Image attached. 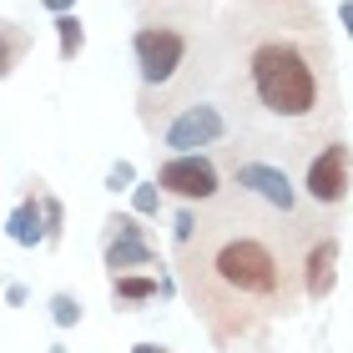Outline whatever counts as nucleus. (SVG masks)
<instances>
[{"label":"nucleus","mask_w":353,"mask_h":353,"mask_svg":"<svg viewBox=\"0 0 353 353\" xmlns=\"http://www.w3.org/2000/svg\"><path fill=\"white\" fill-rule=\"evenodd\" d=\"M207 278L217 283L222 298L232 303H268L283 298V263L258 232H232L222 237L207 258Z\"/></svg>","instance_id":"1"},{"label":"nucleus","mask_w":353,"mask_h":353,"mask_svg":"<svg viewBox=\"0 0 353 353\" xmlns=\"http://www.w3.org/2000/svg\"><path fill=\"white\" fill-rule=\"evenodd\" d=\"M252 86H258L263 106L278 111V117H308L318 106V76L308 66V56L283 46V41L258 46V56H252Z\"/></svg>","instance_id":"2"},{"label":"nucleus","mask_w":353,"mask_h":353,"mask_svg":"<svg viewBox=\"0 0 353 353\" xmlns=\"http://www.w3.org/2000/svg\"><path fill=\"white\" fill-rule=\"evenodd\" d=\"M157 187L172 192V197H187V202H207V197H217V167L197 152H176L157 172Z\"/></svg>","instance_id":"3"},{"label":"nucleus","mask_w":353,"mask_h":353,"mask_svg":"<svg viewBox=\"0 0 353 353\" xmlns=\"http://www.w3.org/2000/svg\"><path fill=\"white\" fill-rule=\"evenodd\" d=\"M187 56V41L176 30H162V26H147L137 30V66H141V81H172V71L182 66Z\"/></svg>","instance_id":"4"},{"label":"nucleus","mask_w":353,"mask_h":353,"mask_svg":"<svg viewBox=\"0 0 353 353\" xmlns=\"http://www.w3.org/2000/svg\"><path fill=\"white\" fill-rule=\"evenodd\" d=\"M222 132H228V121H222L217 106H187L182 117L167 126V147L172 152H197V147H212Z\"/></svg>","instance_id":"5"},{"label":"nucleus","mask_w":353,"mask_h":353,"mask_svg":"<svg viewBox=\"0 0 353 353\" xmlns=\"http://www.w3.org/2000/svg\"><path fill=\"white\" fill-rule=\"evenodd\" d=\"M343 187H348V147L333 141V147H323V157L308 167V192H313V202H339Z\"/></svg>","instance_id":"6"},{"label":"nucleus","mask_w":353,"mask_h":353,"mask_svg":"<svg viewBox=\"0 0 353 353\" xmlns=\"http://www.w3.org/2000/svg\"><path fill=\"white\" fill-rule=\"evenodd\" d=\"M237 187L252 192V197H263L268 207H278V212H293V187H288V176L268 162H243L237 167Z\"/></svg>","instance_id":"7"},{"label":"nucleus","mask_w":353,"mask_h":353,"mask_svg":"<svg viewBox=\"0 0 353 353\" xmlns=\"http://www.w3.org/2000/svg\"><path fill=\"white\" fill-rule=\"evenodd\" d=\"M111 228H117V243L106 248V268H111V272H121V268H152V263H157V252L141 243L137 217H117Z\"/></svg>","instance_id":"8"},{"label":"nucleus","mask_w":353,"mask_h":353,"mask_svg":"<svg viewBox=\"0 0 353 353\" xmlns=\"http://www.w3.org/2000/svg\"><path fill=\"white\" fill-rule=\"evenodd\" d=\"M333 268H339V243H333V237H318L313 252H308V278H303V288H308L313 298H323L333 288Z\"/></svg>","instance_id":"9"},{"label":"nucleus","mask_w":353,"mask_h":353,"mask_svg":"<svg viewBox=\"0 0 353 353\" xmlns=\"http://www.w3.org/2000/svg\"><path fill=\"white\" fill-rule=\"evenodd\" d=\"M10 243H21V248H36V243H46V228H41V207L36 202H21L10 212Z\"/></svg>","instance_id":"10"},{"label":"nucleus","mask_w":353,"mask_h":353,"mask_svg":"<svg viewBox=\"0 0 353 353\" xmlns=\"http://www.w3.org/2000/svg\"><path fill=\"white\" fill-rule=\"evenodd\" d=\"M56 36H61V56H66V61L86 46V30H81V21H76L71 10H61V15H56Z\"/></svg>","instance_id":"11"},{"label":"nucleus","mask_w":353,"mask_h":353,"mask_svg":"<svg viewBox=\"0 0 353 353\" xmlns=\"http://www.w3.org/2000/svg\"><path fill=\"white\" fill-rule=\"evenodd\" d=\"M26 51V36L21 30H10V26H0V76H10V66H15V56Z\"/></svg>","instance_id":"12"},{"label":"nucleus","mask_w":353,"mask_h":353,"mask_svg":"<svg viewBox=\"0 0 353 353\" xmlns=\"http://www.w3.org/2000/svg\"><path fill=\"white\" fill-rule=\"evenodd\" d=\"M111 278H117V293H121V298H132V303L157 298V278H121V272H111Z\"/></svg>","instance_id":"13"},{"label":"nucleus","mask_w":353,"mask_h":353,"mask_svg":"<svg viewBox=\"0 0 353 353\" xmlns=\"http://www.w3.org/2000/svg\"><path fill=\"white\" fill-rule=\"evenodd\" d=\"M51 318L61 328H71V323H81V303H76L71 293H61V298H51Z\"/></svg>","instance_id":"14"},{"label":"nucleus","mask_w":353,"mask_h":353,"mask_svg":"<svg viewBox=\"0 0 353 353\" xmlns=\"http://www.w3.org/2000/svg\"><path fill=\"white\" fill-rule=\"evenodd\" d=\"M132 207H137L141 217L157 212V207H162V187H157V182H152V187H137V192H132Z\"/></svg>","instance_id":"15"},{"label":"nucleus","mask_w":353,"mask_h":353,"mask_svg":"<svg viewBox=\"0 0 353 353\" xmlns=\"http://www.w3.org/2000/svg\"><path fill=\"white\" fill-rule=\"evenodd\" d=\"M41 228H46V237H56V228H61V202L56 197L41 202Z\"/></svg>","instance_id":"16"},{"label":"nucleus","mask_w":353,"mask_h":353,"mask_svg":"<svg viewBox=\"0 0 353 353\" xmlns=\"http://www.w3.org/2000/svg\"><path fill=\"white\" fill-rule=\"evenodd\" d=\"M132 176H137L132 162H117V167L106 172V187H111V192H121V187H132Z\"/></svg>","instance_id":"17"},{"label":"nucleus","mask_w":353,"mask_h":353,"mask_svg":"<svg viewBox=\"0 0 353 353\" xmlns=\"http://www.w3.org/2000/svg\"><path fill=\"white\" fill-rule=\"evenodd\" d=\"M41 6H46V10H56V15H61V10H71V6H76V0H41Z\"/></svg>","instance_id":"18"},{"label":"nucleus","mask_w":353,"mask_h":353,"mask_svg":"<svg viewBox=\"0 0 353 353\" xmlns=\"http://www.w3.org/2000/svg\"><path fill=\"white\" fill-rule=\"evenodd\" d=\"M137 353H162V348H157V343H137Z\"/></svg>","instance_id":"19"}]
</instances>
